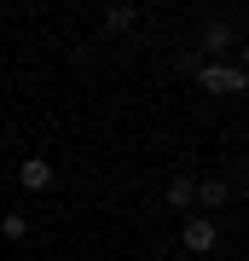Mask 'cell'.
<instances>
[{
    "mask_svg": "<svg viewBox=\"0 0 249 261\" xmlns=\"http://www.w3.org/2000/svg\"><path fill=\"white\" fill-rule=\"evenodd\" d=\"M197 82H203V93H220V99L249 93V75H243L238 64H203V70H197Z\"/></svg>",
    "mask_w": 249,
    "mask_h": 261,
    "instance_id": "6da1fadb",
    "label": "cell"
},
{
    "mask_svg": "<svg viewBox=\"0 0 249 261\" xmlns=\"http://www.w3.org/2000/svg\"><path fill=\"white\" fill-rule=\"evenodd\" d=\"M214 238H220V226H214L209 215H191V221H185V232H180V244H185L191 255H209V250H214Z\"/></svg>",
    "mask_w": 249,
    "mask_h": 261,
    "instance_id": "7a4b0ae2",
    "label": "cell"
},
{
    "mask_svg": "<svg viewBox=\"0 0 249 261\" xmlns=\"http://www.w3.org/2000/svg\"><path fill=\"white\" fill-rule=\"evenodd\" d=\"M18 180H23V192H52V163L46 157H23Z\"/></svg>",
    "mask_w": 249,
    "mask_h": 261,
    "instance_id": "3957f363",
    "label": "cell"
},
{
    "mask_svg": "<svg viewBox=\"0 0 249 261\" xmlns=\"http://www.w3.org/2000/svg\"><path fill=\"white\" fill-rule=\"evenodd\" d=\"M232 47H238V29L226 18H209L203 23V53H232Z\"/></svg>",
    "mask_w": 249,
    "mask_h": 261,
    "instance_id": "277c9868",
    "label": "cell"
},
{
    "mask_svg": "<svg viewBox=\"0 0 249 261\" xmlns=\"http://www.w3.org/2000/svg\"><path fill=\"white\" fill-rule=\"evenodd\" d=\"M168 203H174V209H191L197 203V180L191 174H174V180H168Z\"/></svg>",
    "mask_w": 249,
    "mask_h": 261,
    "instance_id": "5b68a950",
    "label": "cell"
},
{
    "mask_svg": "<svg viewBox=\"0 0 249 261\" xmlns=\"http://www.w3.org/2000/svg\"><path fill=\"white\" fill-rule=\"evenodd\" d=\"M226 197H232V180H197V203L203 209H220Z\"/></svg>",
    "mask_w": 249,
    "mask_h": 261,
    "instance_id": "8992f818",
    "label": "cell"
},
{
    "mask_svg": "<svg viewBox=\"0 0 249 261\" xmlns=\"http://www.w3.org/2000/svg\"><path fill=\"white\" fill-rule=\"evenodd\" d=\"M139 23V6H110L104 12V29H110V35H122V29H133Z\"/></svg>",
    "mask_w": 249,
    "mask_h": 261,
    "instance_id": "52a82bcc",
    "label": "cell"
},
{
    "mask_svg": "<svg viewBox=\"0 0 249 261\" xmlns=\"http://www.w3.org/2000/svg\"><path fill=\"white\" fill-rule=\"evenodd\" d=\"M0 232H6V238H23V232H29V221H23V215H18V209H12V215H6V221H0Z\"/></svg>",
    "mask_w": 249,
    "mask_h": 261,
    "instance_id": "ba28073f",
    "label": "cell"
},
{
    "mask_svg": "<svg viewBox=\"0 0 249 261\" xmlns=\"http://www.w3.org/2000/svg\"><path fill=\"white\" fill-rule=\"evenodd\" d=\"M238 70H243V75H249V47H238Z\"/></svg>",
    "mask_w": 249,
    "mask_h": 261,
    "instance_id": "9c48e42d",
    "label": "cell"
}]
</instances>
